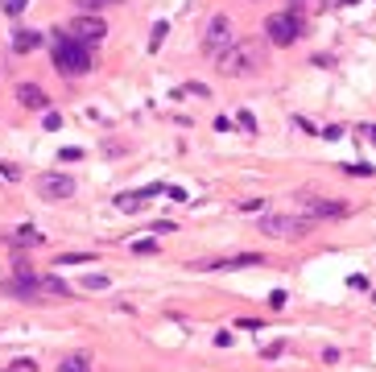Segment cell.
I'll return each mask as SVG.
<instances>
[{"label":"cell","mask_w":376,"mask_h":372,"mask_svg":"<svg viewBox=\"0 0 376 372\" xmlns=\"http://www.w3.org/2000/svg\"><path fill=\"white\" fill-rule=\"evenodd\" d=\"M9 244H13V248H38V244H42V232L25 223V227H17V232H9Z\"/></svg>","instance_id":"30bf717a"},{"label":"cell","mask_w":376,"mask_h":372,"mask_svg":"<svg viewBox=\"0 0 376 372\" xmlns=\"http://www.w3.org/2000/svg\"><path fill=\"white\" fill-rule=\"evenodd\" d=\"M265 62V50L257 42H232V46L219 54V71L223 74H248V71H260Z\"/></svg>","instance_id":"7a4b0ae2"},{"label":"cell","mask_w":376,"mask_h":372,"mask_svg":"<svg viewBox=\"0 0 376 372\" xmlns=\"http://www.w3.org/2000/svg\"><path fill=\"white\" fill-rule=\"evenodd\" d=\"M83 290H108V277L104 273H87L83 277Z\"/></svg>","instance_id":"2e32d148"},{"label":"cell","mask_w":376,"mask_h":372,"mask_svg":"<svg viewBox=\"0 0 376 372\" xmlns=\"http://www.w3.org/2000/svg\"><path fill=\"white\" fill-rule=\"evenodd\" d=\"M162 38H165V21L153 25V46H162Z\"/></svg>","instance_id":"cb8c5ba5"},{"label":"cell","mask_w":376,"mask_h":372,"mask_svg":"<svg viewBox=\"0 0 376 372\" xmlns=\"http://www.w3.org/2000/svg\"><path fill=\"white\" fill-rule=\"evenodd\" d=\"M25 4H29V0H4V13H9V17H21Z\"/></svg>","instance_id":"e0dca14e"},{"label":"cell","mask_w":376,"mask_h":372,"mask_svg":"<svg viewBox=\"0 0 376 372\" xmlns=\"http://www.w3.org/2000/svg\"><path fill=\"white\" fill-rule=\"evenodd\" d=\"M46 128H62V116L58 112H46Z\"/></svg>","instance_id":"d4e9b609"},{"label":"cell","mask_w":376,"mask_h":372,"mask_svg":"<svg viewBox=\"0 0 376 372\" xmlns=\"http://www.w3.org/2000/svg\"><path fill=\"white\" fill-rule=\"evenodd\" d=\"M269 306H273V310H282V306H285V290H273V294H269Z\"/></svg>","instance_id":"7402d4cb"},{"label":"cell","mask_w":376,"mask_h":372,"mask_svg":"<svg viewBox=\"0 0 376 372\" xmlns=\"http://www.w3.org/2000/svg\"><path fill=\"white\" fill-rule=\"evenodd\" d=\"M260 232L265 236H306L310 232V220H298V215H265L260 220Z\"/></svg>","instance_id":"5b68a950"},{"label":"cell","mask_w":376,"mask_h":372,"mask_svg":"<svg viewBox=\"0 0 376 372\" xmlns=\"http://www.w3.org/2000/svg\"><path fill=\"white\" fill-rule=\"evenodd\" d=\"M42 46V33H38V29H17V33H13V50H17V54H29V50H38Z\"/></svg>","instance_id":"8fae6325"},{"label":"cell","mask_w":376,"mask_h":372,"mask_svg":"<svg viewBox=\"0 0 376 372\" xmlns=\"http://www.w3.org/2000/svg\"><path fill=\"white\" fill-rule=\"evenodd\" d=\"M236 124H240L244 133H257V120H253V112H240V116H236Z\"/></svg>","instance_id":"d6986e66"},{"label":"cell","mask_w":376,"mask_h":372,"mask_svg":"<svg viewBox=\"0 0 376 372\" xmlns=\"http://www.w3.org/2000/svg\"><path fill=\"white\" fill-rule=\"evenodd\" d=\"M67 33H71L74 42L92 46V42H104V38H108V25L99 21V17H92V13H83V17H74V21H71V29H67Z\"/></svg>","instance_id":"8992f818"},{"label":"cell","mask_w":376,"mask_h":372,"mask_svg":"<svg viewBox=\"0 0 376 372\" xmlns=\"http://www.w3.org/2000/svg\"><path fill=\"white\" fill-rule=\"evenodd\" d=\"M54 67H58V74H67V79L87 74L92 71V54H87L83 42H74L71 33H54Z\"/></svg>","instance_id":"6da1fadb"},{"label":"cell","mask_w":376,"mask_h":372,"mask_svg":"<svg viewBox=\"0 0 376 372\" xmlns=\"http://www.w3.org/2000/svg\"><path fill=\"white\" fill-rule=\"evenodd\" d=\"M38 195L50 198V203H62V198L74 195V178H67V174H42L38 178Z\"/></svg>","instance_id":"52a82bcc"},{"label":"cell","mask_w":376,"mask_h":372,"mask_svg":"<svg viewBox=\"0 0 376 372\" xmlns=\"http://www.w3.org/2000/svg\"><path fill=\"white\" fill-rule=\"evenodd\" d=\"M157 191H162V186H149V191H133V195H120V198H116V207H120V211H141L145 198L157 195Z\"/></svg>","instance_id":"7c38bea8"},{"label":"cell","mask_w":376,"mask_h":372,"mask_svg":"<svg viewBox=\"0 0 376 372\" xmlns=\"http://www.w3.org/2000/svg\"><path fill=\"white\" fill-rule=\"evenodd\" d=\"M58 372H92V360H87V356H67V360L58 364Z\"/></svg>","instance_id":"9a60e30c"},{"label":"cell","mask_w":376,"mask_h":372,"mask_svg":"<svg viewBox=\"0 0 376 372\" xmlns=\"http://www.w3.org/2000/svg\"><path fill=\"white\" fill-rule=\"evenodd\" d=\"M182 91H187V96H211V91H207V87H203V83H187V87H182Z\"/></svg>","instance_id":"603a6c76"},{"label":"cell","mask_w":376,"mask_h":372,"mask_svg":"<svg viewBox=\"0 0 376 372\" xmlns=\"http://www.w3.org/2000/svg\"><path fill=\"white\" fill-rule=\"evenodd\" d=\"M364 137H368V141L376 145V124H368V128H364Z\"/></svg>","instance_id":"4316f807"},{"label":"cell","mask_w":376,"mask_h":372,"mask_svg":"<svg viewBox=\"0 0 376 372\" xmlns=\"http://www.w3.org/2000/svg\"><path fill=\"white\" fill-rule=\"evenodd\" d=\"M42 294H54V298H71V286H67L62 277H54V273H50V277H42Z\"/></svg>","instance_id":"4fadbf2b"},{"label":"cell","mask_w":376,"mask_h":372,"mask_svg":"<svg viewBox=\"0 0 376 372\" xmlns=\"http://www.w3.org/2000/svg\"><path fill=\"white\" fill-rule=\"evenodd\" d=\"M265 33H269L273 46H294L298 33H302V21H298V13H273L265 21Z\"/></svg>","instance_id":"3957f363"},{"label":"cell","mask_w":376,"mask_h":372,"mask_svg":"<svg viewBox=\"0 0 376 372\" xmlns=\"http://www.w3.org/2000/svg\"><path fill=\"white\" fill-rule=\"evenodd\" d=\"M79 9H87V13H95V9H108V4H116V0H74Z\"/></svg>","instance_id":"ac0fdd59"},{"label":"cell","mask_w":376,"mask_h":372,"mask_svg":"<svg viewBox=\"0 0 376 372\" xmlns=\"http://www.w3.org/2000/svg\"><path fill=\"white\" fill-rule=\"evenodd\" d=\"M244 265H260V257L248 252V257H232V261H215V265H207V269H244Z\"/></svg>","instance_id":"5bb4252c"},{"label":"cell","mask_w":376,"mask_h":372,"mask_svg":"<svg viewBox=\"0 0 376 372\" xmlns=\"http://www.w3.org/2000/svg\"><path fill=\"white\" fill-rule=\"evenodd\" d=\"M153 248H157L153 240H137V244H133V252H153Z\"/></svg>","instance_id":"484cf974"},{"label":"cell","mask_w":376,"mask_h":372,"mask_svg":"<svg viewBox=\"0 0 376 372\" xmlns=\"http://www.w3.org/2000/svg\"><path fill=\"white\" fill-rule=\"evenodd\" d=\"M17 99H21V108H33V112H42L50 99H46V91L38 87V83H21L17 87Z\"/></svg>","instance_id":"9c48e42d"},{"label":"cell","mask_w":376,"mask_h":372,"mask_svg":"<svg viewBox=\"0 0 376 372\" xmlns=\"http://www.w3.org/2000/svg\"><path fill=\"white\" fill-rule=\"evenodd\" d=\"M232 17H223V13H215L211 25H207V38H203V54H211V58H219L223 50L232 46Z\"/></svg>","instance_id":"277c9868"},{"label":"cell","mask_w":376,"mask_h":372,"mask_svg":"<svg viewBox=\"0 0 376 372\" xmlns=\"http://www.w3.org/2000/svg\"><path fill=\"white\" fill-rule=\"evenodd\" d=\"M302 211H306V220H339V215H348V203L302 195Z\"/></svg>","instance_id":"ba28073f"},{"label":"cell","mask_w":376,"mask_h":372,"mask_svg":"<svg viewBox=\"0 0 376 372\" xmlns=\"http://www.w3.org/2000/svg\"><path fill=\"white\" fill-rule=\"evenodd\" d=\"M0 178H4V182H17L21 170H17V166H9V162H0Z\"/></svg>","instance_id":"ffe728a7"},{"label":"cell","mask_w":376,"mask_h":372,"mask_svg":"<svg viewBox=\"0 0 376 372\" xmlns=\"http://www.w3.org/2000/svg\"><path fill=\"white\" fill-rule=\"evenodd\" d=\"M343 170L355 174V178H368V174H372V166H360V162H355V166H343Z\"/></svg>","instance_id":"44dd1931"}]
</instances>
